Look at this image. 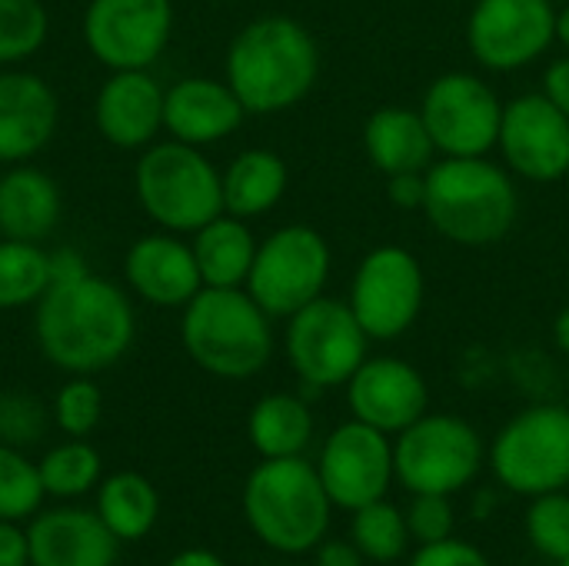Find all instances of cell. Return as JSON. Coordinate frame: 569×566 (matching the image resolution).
<instances>
[{
  "mask_svg": "<svg viewBox=\"0 0 569 566\" xmlns=\"http://www.w3.org/2000/svg\"><path fill=\"white\" fill-rule=\"evenodd\" d=\"M547 97L569 117V57L547 70Z\"/></svg>",
  "mask_w": 569,
  "mask_h": 566,
  "instance_id": "43",
  "label": "cell"
},
{
  "mask_svg": "<svg viewBox=\"0 0 569 566\" xmlns=\"http://www.w3.org/2000/svg\"><path fill=\"white\" fill-rule=\"evenodd\" d=\"M60 187L50 173L13 163L0 173V237L43 244L60 224Z\"/></svg>",
  "mask_w": 569,
  "mask_h": 566,
  "instance_id": "23",
  "label": "cell"
},
{
  "mask_svg": "<svg viewBox=\"0 0 569 566\" xmlns=\"http://www.w3.org/2000/svg\"><path fill=\"white\" fill-rule=\"evenodd\" d=\"M137 317L130 297L97 277L50 284L33 307V337L40 354L73 377H90L113 367L133 344Z\"/></svg>",
  "mask_w": 569,
  "mask_h": 566,
  "instance_id": "1",
  "label": "cell"
},
{
  "mask_svg": "<svg viewBox=\"0 0 569 566\" xmlns=\"http://www.w3.org/2000/svg\"><path fill=\"white\" fill-rule=\"evenodd\" d=\"M243 103L223 80L183 77L163 97V130L190 147H207L230 137L243 120Z\"/></svg>",
  "mask_w": 569,
  "mask_h": 566,
  "instance_id": "22",
  "label": "cell"
},
{
  "mask_svg": "<svg viewBox=\"0 0 569 566\" xmlns=\"http://www.w3.org/2000/svg\"><path fill=\"white\" fill-rule=\"evenodd\" d=\"M317 80V43L290 17L247 23L227 50V83L247 113H277L307 97Z\"/></svg>",
  "mask_w": 569,
  "mask_h": 566,
  "instance_id": "2",
  "label": "cell"
},
{
  "mask_svg": "<svg viewBox=\"0 0 569 566\" xmlns=\"http://www.w3.org/2000/svg\"><path fill=\"white\" fill-rule=\"evenodd\" d=\"M250 444L263 460L277 457H303L310 437H313V417L300 397L290 394H270L250 410Z\"/></svg>",
  "mask_w": 569,
  "mask_h": 566,
  "instance_id": "27",
  "label": "cell"
},
{
  "mask_svg": "<svg viewBox=\"0 0 569 566\" xmlns=\"http://www.w3.org/2000/svg\"><path fill=\"white\" fill-rule=\"evenodd\" d=\"M483 467L480 434L450 414L420 417L393 444V474L410 494L450 497L463 490Z\"/></svg>",
  "mask_w": 569,
  "mask_h": 566,
  "instance_id": "8",
  "label": "cell"
},
{
  "mask_svg": "<svg viewBox=\"0 0 569 566\" xmlns=\"http://www.w3.org/2000/svg\"><path fill=\"white\" fill-rule=\"evenodd\" d=\"M557 344H560V350L569 357V310H563L557 317Z\"/></svg>",
  "mask_w": 569,
  "mask_h": 566,
  "instance_id": "45",
  "label": "cell"
},
{
  "mask_svg": "<svg viewBox=\"0 0 569 566\" xmlns=\"http://www.w3.org/2000/svg\"><path fill=\"white\" fill-rule=\"evenodd\" d=\"M180 340L200 370L223 380L260 374L273 354L270 317L240 287H203L183 307Z\"/></svg>",
  "mask_w": 569,
  "mask_h": 566,
  "instance_id": "4",
  "label": "cell"
},
{
  "mask_svg": "<svg viewBox=\"0 0 569 566\" xmlns=\"http://www.w3.org/2000/svg\"><path fill=\"white\" fill-rule=\"evenodd\" d=\"M163 97L150 70H110L93 100V123L107 143L147 150L163 130Z\"/></svg>",
  "mask_w": 569,
  "mask_h": 566,
  "instance_id": "17",
  "label": "cell"
},
{
  "mask_svg": "<svg viewBox=\"0 0 569 566\" xmlns=\"http://www.w3.org/2000/svg\"><path fill=\"white\" fill-rule=\"evenodd\" d=\"M0 566H30L27 534L10 520H0Z\"/></svg>",
  "mask_w": 569,
  "mask_h": 566,
  "instance_id": "39",
  "label": "cell"
},
{
  "mask_svg": "<svg viewBox=\"0 0 569 566\" xmlns=\"http://www.w3.org/2000/svg\"><path fill=\"white\" fill-rule=\"evenodd\" d=\"M423 210L447 240L487 247L510 234L517 190L500 167L480 157H450L427 173Z\"/></svg>",
  "mask_w": 569,
  "mask_h": 566,
  "instance_id": "5",
  "label": "cell"
},
{
  "mask_svg": "<svg viewBox=\"0 0 569 566\" xmlns=\"http://www.w3.org/2000/svg\"><path fill=\"white\" fill-rule=\"evenodd\" d=\"M330 497L313 464L303 457L263 460L243 487V517L250 530L277 554L300 557L327 540Z\"/></svg>",
  "mask_w": 569,
  "mask_h": 566,
  "instance_id": "3",
  "label": "cell"
},
{
  "mask_svg": "<svg viewBox=\"0 0 569 566\" xmlns=\"http://www.w3.org/2000/svg\"><path fill=\"white\" fill-rule=\"evenodd\" d=\"M287 190V167L270 150H243L223 173V214L240 220L267 214Z\"/></svg>",
  "mask_w": 569,
  "mask_h": 566,
  "instance_id": "26",
  "label": "cell"
},
{
  "mask_svg": "<svg viewBox=\"0 0 569 566\" xmlns=\"http://www.w3.org/2000/svg\"><path fill=\"white\" fill-rule=\"evenodd\" d=\"M410 566H493L490 557L470 544V540H457V537H447V540H437V544H420V550L413 554Z\"/></svg>",
  "mask_w": 569,
  "mask_h": 566,
  "instance_id": "38",
  "label": "cell"
},
{
  "mask_svg": "<svg viewBox=\"0 0 569 566\" xmlns=\"http://www.w3.org/2000/svg\"><path fill=\"white\" fill-rule=\"evenodd\" d=\"M553 37L557 17L550 0H480L470 17V50L493 70L537 60Z\"/></svg>",
  "mask_w": 569,
  "mask_h": 566,
  "instance_id": "15",
  "label": "cell"
},
{
  "mask_svg": "<svg viewBox=\"0 0 569 566\" xmlns=\"http://www.w3.org/2000/svg\"><path fill=\"white\" fill-rule=\"evenodd\" d=\"M420 300H423L420 264L400 247H383L363 260L353 280L350 310L357 314L367 337L393 340L417 320Z\"/></svg>",
  "mask_w": 569,
  "mask_h": 566,
  "instance_id": "14",
  "label": "cell"
},
{
  "mask_svg": "<svg viewBox=\"0 0 569 566\" xmlns=\"http://www.w3.org/2000/svg\"><path fill=\"white\" fill-rule=\"evenodd\" d=\"M90 267L83 260V254H77L73 247H57L50 250V284H63V280H77L83 277Z\"/></svg>",
  "mask_w": 569,
  "mask_h": 566,
  "instance_id": "41",
  "label": "cell"
},
{
  "mask_svg": "<svg viewBox=\"0 0 569 566\" xmlns=\"http://www.w3.org/2000/svg\"><path fill=\"white\" fill-rule=\"evenodd\" d=\"M50 290V254L40 244L0 237V310L37 307Z\"/></svg>",
  "mask_w": 569,
  "mask_h": 566,
  "instance_id": "29",
  "label": "cell"
},
{
  "mask_svg": "<svg viewBox=\"0 0 569 566\" xmlns=\"http://www.w3.org/2000/svg\"><path fill=\"white\" fill-rule=\"evenodd\" d=\"M347 400L353 420L383 434H403L427 414V384L410 364L383 357L360 364V370L347 380Z\"/></svg>",
  "mask_w": 569,
  "mask_h": 566,
  "instance_id": "19",
  "label": "cell"
},
{
  "mask_svg": "<svg viewBox=\"0 0 569 566\" xmlns=\"http://www.w3.org/2000/svg\"><path fill=\"white\" fill-rule=\"evenodd\" d=\"M170 33V0H90L83 10V43L107 70H150Z\"/></svg>",
  "mask_w": 569,
  "mask_h": 566,
  "instance_id": "11",
  "label": "cell"
},
{
  "mask_svg": "<svg viewBox=\"0 0 569 566\" xmlns=\"http://www.w3.org/2000/svg\"><path fill=\"white\" fill-rule=\"evenodd\" d=\"M367 354V330L347 304L317 297L290 317L287 357L297 377L310 387L347 384Z\"/></svg>",
  "mask_w": 569,
  "mask_h": 566,
  "instance_id": "10",
  "label": "cell"
},
{
  "mask_svg": "<svg viewBox=\"0 0 569 566\" xmlns=\"http://www.w3.org/2000/svg\"><path fill=\"white\" fill-rule=\"evenodd\" d=\"M557 37H560V40L569 47V7L560 13V17H557Z\"/></svg>",
  "mask_w": 569,
  "mask_h": 566,
  "instance_id": "46",
  "label": "cell"
},
{
  "mask_svg": "<svg viewBox=\"0 0 569 566\" xmlns=\"http://www.w3.org/2000/svg\"><path fill=\"white\" fill-rule=\"evenodd\" d=\"M510 167L530 180H557L569 170V117L543 93L513 100L500 120Z\"/></svg>",
  "mask_w": 569,
  "mask_h": 566,
  "instance_id": "16",
  "label": "cell"
},
{
  "mask_svg": "<svg viewBox=\"0 0 569 566\" xmlns=\"http://www.w3.org/2000/svg\"><path fill=\"white\" fill-rule=\"evenodd\" d=\"M43 497L37 464H30L23 450L0 444V520L17 524L33 517Z\"/></svg>",
  "mask_w": 569,
  "mask_h": 566,
  "instance_id": "33",
  "label": "cell"
},
{
  "mask_svg": "<svg viewBox=\"0 0 569 566\" xmlns=\"http://www.w3.org/2000/svg\"><path fill=\"white\" fill-rule=\"evenodd\" d=\"M193 257L203 277V287H240L250 277L253 257H257V240L250 227L233 217L220 214L207 227L193 234Z\"/></svg>",
  "mask_w": 569,
  "mask_h": 566,
  "instance_id": "25",
  "label": "cell"
},
{
  "mask_svg": "<svg viewBox=\"0 0 569 566\" xmlns=\"http://www.w3.org/2000/svg\"><path fill=\"white\" fill-rule=\"evenodd\" d=\"M97 514L117 540H140L153 530L160 514L157 487L133 470L113 474L97 494Z\"/></svg>",
  "mask_w": 569,
  "mask_h": 566,
  "instance_id": "28",
  "label": "cell"
},
{
  "mask_svg": "<svg viewBox=\"0 0 569 566\" xmlns=\"http://www.w3.org/2000/svg\"><path fill=\"white\" fill-rule=\"evenodd\" d=\"M433 137L420 113L383 107L367 120V150L383 173H420L433 157Z\"/></svg>",
  "mask_w": 569,
  "mask_h": 566,
  "instance_id": "24",
  "label": "cell"
},
{
  "mask_svg": "<svg viewBox=\"0 0 569 566\" xmlns=\"http://www.w3.org/2000/svg\"><path fill=\"white\" fill-rule=\"evenodd\" d=\"M167 566H227L217 554H210V550H200V547H193V550H183V554H177L173 560Z\"/></svg>",
  "mask_w": 569,
  "mask_h": 566,
  "instance_id": "44",
  "label": "cell"
},
{
  "mask_svg": "<svg viewBox=\"0 0 569 566\" xmlns=\"http://www.w3.org/2000/svg\"><path fill=\"white\" fill-rule=\"evenodd\" d=\"M317 474L327 487L333 507L360 510L373 500H383L393 484V447L383 430L350 420L330 434L320 450Z\"/></svg>",
  "mask_w": 569,
  "mask_h": 566,
  "instance_id": "12",
  "label": "cell"
},
{
  "mask_svg": "<svg viewBox=\"0 0 569 566\" xmlns=\"http://www.w3.org/2000/svg\"><path fill=\"white\" fill-rule=\"evenodd\" d=\"M60 103L53 87L30 70H0V163H27L57 133Z\"/></svg>",
  "mask_w": 569,
  "mask_h": 566,
  "instance_id": "20",
  "label": "cell"
},
{
  "mask_svg": "<svg viewBox=\"0 0 569 566\" xmlns=\"http://www.w3.org/2000/svg\"><path fill=\"white\" fill-rule=\"evenodd\" d=\"M50 33V13L40 0H0V70L30 60Z\"/></svg>",
  "mask_w": 569,
  "mask_h": 566,
  "instance_id": "32",
  "label": "cell"
},
{
  "mask_svg": "<svg viewBox=\"0 0 569 566\" xmlns=\"http://www.w3.org/2000/svg\"><path fill=\"white\" fill-rule=\"evenodd\" d=\"M407 514V527H410V540L417 544H437L453 537V504L450 497L440 494H413V504L403 510Z\"/></svg>",
  "mask_w": 569,
  "mask_h": 566,
  "instance_id": "37",
  "label": "cell"
},
{
  "mask_svg": "<svg viewBox=\"0 0 569 566\" xmlns=\"http://www.w3.org/2000/svg\"><path fill=\"white\" fill-rule=\"evenodd\" d=\"M497 480L520 494L540 497L569 487V410L567 407H530L513 417L490 450Z\"/></svg>",
  "mask_w": 569,
  "mask_h": 566,
  "instance_id": "7",
  "label": "cell"
},
{
  "mask_svg": "<svg viewBox=\"0 0 569 566\" xmlns=\"http://www.w3.org/2000/svg\"><path fill=\"white\" fill-rule=\"evenodd\" d=\"M117 537L97 510L57 507L27 527L30 566H113Z\"/></svg>",
  "mask_w": 569,
  "mask_h": 566,
  "instance_id": "21",
  "label": "cell"
},
{
  "mask_svg": "<svg viewBox=\"0 0 569 566\" xmlns=\"http://www.w3.org/2000/svg\"><path fill=\"white\" fill-rule=\"evenodd\" d=\"M527 537L543 560L563 564L569 557V494L553 490L533 497L527 510Z\"/></svg>",
  "mask_w": 569,
  "mask_h": 566,
  "instance_id": "34",
  "label": "cell"
},
{
  "mask_svg": "<svg viewBox=\"0 0 569 566\" xmlns=\"http://www.w3.org/2000/svg\"><path fill=\"white\" fill-rule=\"evenodd\" d=\"M37 470H40L43 494L70 500V497L87 494L100 480V454L90 444L73 437L70 444L47 450L43 460L37 464Z\"/></svg>",
  "mask_w": 569,
  "mask_h": 566,
  "instance_id": "31",
  "label": "cell"
},
{
  "mask_svg": "<svg viewBox=\"0 0 569 566\" xmlns=\"http://www.w3.org/2000/svg\"><path fill=\"white\" fill-rule=\"evenodd\" d=\"M557 566H569V557H567V560H563V564H557Z\"/></svg>",
  "mask_w": 569,
  "mask_h": 566,
  "instance_id": "47",
  "label": "cell"
},
{
  "mask_svg": "<svg viewBox=\"0 0 569 566\" xmlns=\"http://www.w3.org/2000/svg\"><path fill=\"white\" fill-rule=\"evenodd\" d=\"M420 117L443 153L480 157L500 140L503 107L483 80L470 73H447L427 90Z\"/></svg>",
  "mask_w": 569,
  "mask_h": 566,
  "instance_id": "13",
  "label": "cell"
},
{
  "mask_svg": "<svg viewBox=\"0 0 569 566\" xmlns=\"http://www.w3.org/2000/svg\"><path fill=\"white\" fill-rule=\"evenodd\" d=\"M350 540L357 544V550L370 564H397L407 554V547H410L407 514L400 507H393L387 497L383 500H373V504L353 510Z\"/></svg>",
  "mask_w": 569,
  "mask_h": 566,
  "instance_id": "30",
  "label": "cell"
},
{
  "mask_svg": "<svg viewBox=\"0 0 569 566\" xmlns=\"http://www.w3.org/2000/svg\"><path fill=\"white\" fill-rule=\"evenodd\" d=\"M133 190L143 214L170 234H197L223 214V177L200 147L163 140L150 143L133 167Z\"/></svg>",
  "mask_w": 569,
  "mask_h": 566,
  "instance_id": "6",
  "label": "cell"
},
{
  "mask_svg": "<svg viewBox=\"0 0 569 566\" xmlns=\"http://www.w3.org/2000/svg\"><path fill=\"white\" fill-rule=\"evenodd\" d=\"M367 557L357 550L353 540H320L313 566H363Z\"/></svg>",
  "mask_w": 569,
  "mask_h": 566,
  "instance_id": "40",
  "label": "cell"
},
{
  "mask_svg": "<svg viewBox=\"0 0 569 566\" xmlns=\"http://www.w3.org/2000/svg\"><path fill=\"white\" fill-rule=\"evenodd\" d=\"M103 414V394L90 377H73L60 387L57 400H53V420L67 437L83 440L87 434H93V427L100 424Z\"/></svg>",
  "mask_w": 569,
  "mask_h": 566,
  "instance_id": "35",
  "label": "cell"
},
{
  "mask_svg": "<svg viewBox=\"0 0 569 566\" xmlns=\"http://www.w3.org/2000/svg\"><path fill=\"white\" fill-rule=\"evenodd\" d=\"M327 274V240L310 227H283L257 247L247 294L267 310V317H293L320 297Z\"/></svg>",
  "mask_w": 569,
  "mask_h": 566,
  "instance_id": "9",
  "label": "cell"
},
{
  "mask_svg": "<svg viewBox=\"0 0 569 566\" xmlns=\"http://www.w3.org/2000/svg\"><path fill=\"white\" fill-rule=\"evenodd\" d=\"M127 287L150 307L183 310L200 290L203 277L193 257V247L180 240V234H147L130 244L123 257Z\"/></svg>",
  "mask_w": 569,
  "mask_h": 566,
  "instance_id": "18",
  "label": "cell"
},
{
  "mask_svg": "<svg viewBox=\"0 0 569 566\" xmlns=\"http://www.w3.org/2000/svg\"><path fill=\"white\" fill-rule=\"evenodd\" d=\"M423 193H427V180H420V173H393L390 177V197L400 207H423Z\"/></svg>",
  "mask_w": 569,
  "mask_h": 566,
  "instance_id": "42",
  "label": "cell"
},
{
  "mask_svg": "<svg viewBox=\"0 0 569 566\" xmlns=\"http://www.w3.org/2000/svg\"><path fill=\"white\" fill-rule=\"evenodd\" d=\"M43 430H47V410L37 397L30 394L0 397V444L23 450L43 440Z\"/></svg>",
  "mask_w": 569,
  "mask_h": 566,
  "instance_id": "36",
  "label": "cell"
}]
</instances>
